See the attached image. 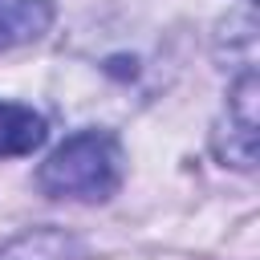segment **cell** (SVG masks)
<instances>
[{
    "label": "cell",
    "mask_w": 260,
    "mask_h": 260,
    "mask_svg": "<svg viewBox=\"0 0 260 260\" xmlns=\"http://www.w3.org/2000/svg\"><path fill=\"white\" fill-rule=\"evenodd\" d=\"M53 24V0H8L0 8V49L24 45Z\"/></svg>",
    "instance_id": "5b68a950"
},
{
    "label": "cell",
    "mask_w": 260,
    "mask_h": 260,
    "mask_svg": "<svg viewBox=\"0 0 260 260\" xmlns=\"http://www.w3.org/2000/svg\"><path fill=\"white\" fill-rule=\"evenodd\" d=\"M81 240L65 228H32L0 248V260H81Z\"/></svg>",
    "instance_id": "3957f363"
},
{
    "label": "cell",
    "mask_w": 260,
    "mask_h": 260,
    "mask_svg": "<svg viewBox=\"0 0 260 260\" xmlns=\"http://www.w3.org/2000/svg\"><path fill=\"white\" fill-rule=\"evenodd\" d=\"M49 126L37 110L16 106V102H0V158H16V154H32L45 142Z\"/></svg>",
    "instance_id": "277c9868"
},
{
    "label": "cell",
    "mask_w": 260,
    "mask_h": 260,
    "mask_svg": "<svg viewBox=\"0 0 260 260\" xmlns=\"http://www.w3.org/2000/svg\"><path fill=\"white\" fill-rule=\"evenodd\" d=\"M37 183L49 199L102 203L122 183V146L106 130H81L41 162Z\"/></svg>",
    "instance_id": "6da1fadb"
},
{
    "label": "cell",
    "mask_w": 260,
    "mask_h": 260,
    "mask_svg": "<svg viewBox=\"0 0 260 260\" xmlns=\"http://www.w3.org/2000/svg\"><path fill=\"white\" fill-rule=\"evenodd\" d=\"M228 126H232V138L215 142L219 158L240 171H252L256 162V77L252 73H244L228 98Z\"/></svg>",
    "instance_id": "7a4b0ae2"
}]
</instances>
